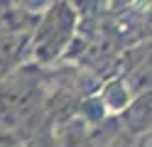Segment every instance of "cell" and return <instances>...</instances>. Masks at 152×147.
Instances as JSON below:
<instances>
[{
	"mask_svg": "<svg viewBox=\"0 0 152 147\" xmlns=\"http://www.w3.org/2000/svg\"><path fill=\"white\" fill-rule=\"evenodd\" d=\"M0 147H22V142H17L15 137H10V135H3V132H0Z\"/></svg>",
	"mask_w": 152,
	"mask_h": 147,
	"instance_id": "4",
	"label": "cell"
},
{
	"mask_svg": "<svg viewBox=\"0 0 152 147\" xmlns=\"http://www.w3.org/2000/svg\"><path fill=\"white\" fill-rule=\"evenodd\" d=\"M120 132L128 137L130 145H152V88L132 98V103L118 118Z\"/></svg>",
	"mask_w": 152,
	"mask_h": 147,
	"instance_id": "3",
	"label": "cell"
},
{
	"mask_svg": "<svg viewBox=\"0 0 152 147\" xmlns=\"http://www.w3.org/2000/svg\"><path fill=\"white\" fill-rule=\"evenodd\" d=\"M47 78L49 69L22 64L0 76V132L17 142L30 140L49 125L47 113Z\"/></svg>",
	"mask_w": 152,
	"mask_h": 147,
	"instance_id": "1",
	"label": "cell"
},
{
	"mask_svg": "<svg viewBox=\"0 0 152 147\" xmlns=\"http://www.w3.org/2000/svg\"><path fill=\"white\" fill-rule=\"evenodd\" d=\"M150 147H152V145H150Z\"/></svg>",
	"mask_w": 152,
	"mask_h": 147,
	"instance_id": "6",
	"label": "cell"
},
{
	"mask_svg": "<svg viewBox=\"0 0 152 147\" xmlns=\"http://www.w3.org/2000/svg\"><path fill=\"white\" fill-rule=\"evenodd\" d=\"M128 147H142V145H128Z\"/></svg>",
	"mask_w": 152,
	"mask_h": 147,
	"instance_id": "5",
	"label": "cell"
},
{
	"mask_svg": "<svg viewBox=\"0 0 152 147\" xmlns=\"http://www.w3.org/2000/svg\"><path fill=\"white\" fill-rule=\"evenodd\" d=\"M76 32H79V10L74 3L56 0L47 3L30 37L27 64H37L49 69L52 64L61 61L69 52Z\"/></svg>",
	"mask_w": 152,
	"mask_h": 147,
	"instance_id": "2",
	"label": "cell"
}]
</instances>
